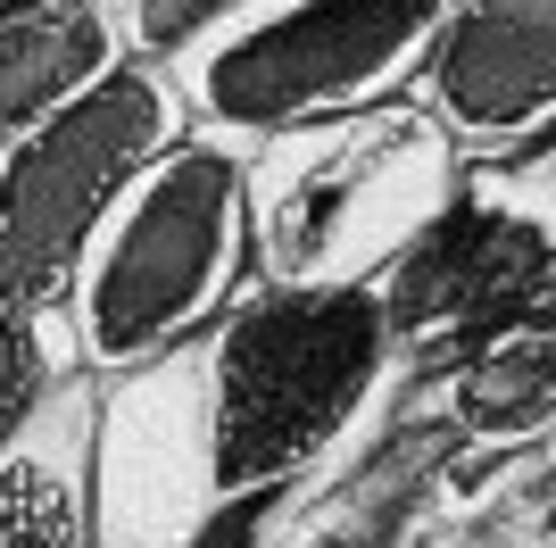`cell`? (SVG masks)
Masks as SVG:
<instances>
[{
	"mask_svg": "<svg viewBox=\"0 0 556 548\" xmlns=\"http://www.w3.org/2000/svg\"><path fill=\"white\" fill-rule=\"evenodd\" d=\"M257 283L282 291H382L407 258L465 216V141L424 100L332 116L257 141L250 159Z\"/></svg>",
	"mask_w": 556,
	"mask_h": 548,
	"instance_id": "6da1fadb",
	"label": "cell"
},
{
	"mask_svg": "<svg viewBox=\"0 0 556 548\" xmlns=\"http://www.w3.org/2000/svg\"><path fill=\"white\" fill-rule=\"evenodd\" d=\"M225 499H300L349 465L366 408L399 365V316L382 291H282L257 283L208 333Z\"/></svg>",
	"mask_w": 556,
	"mask_h": 548,
	"instance_id": "7a4b0ae2",
	"label": "cell"
},
{
	"mask_svg": "<svg viewBox=\"0 0 556 548\" xmlns=\"http://www.w3.org/2000/svg\"><path fill=\"white\" fill-rule=\"evenodd\" d=\"M250 291H257L250 166H241V150L191 134L116 200V216L84 250L67 324L92 374H125L166 349L208 341Z\"/></svg>",
	"mask_w": 556,
	"mask_h": 548,
	"instance_id": "3957f363",
	"label": "cell"
},
{
	"mask_svg": "<svg viewBox=\"0 0 556 548\" xmlns=\"http://www.w3.org/2000/svg\"><path fill=\"white\" fill-rule=\"evenodd\" d=\"M441 25L448 0H257L250 17L200 34L166 75L200 141L250 159L275 134L416 100Z\"/></svg>",
	"mask_w": 556,
	"mask_h": 548,
	"instance_id": "277c9868",
	"label": "cell"
},
{
	"mask_svg": "<svg viewBox=\"0 0 556 548\" xmlns=\"http://www.w3.org/2000/svg\"><path fill=\"white\" fill-rule=\"evenodd\" d=\"M200 134L175 75L125 59L84 100L0 141V308H67L75 266L166 150Z\"/></svg>",
	"mask_w": 556,
	"mask_h": 548,
	"instance_id": "5b68a950",
	"label": "cell"
},
{
	"mask_svg": "<svg viewBox=\"0 0 556 548\" xmlns=\"http://www.w3.org/2000/svg\"><path fill=\"white\" fill-rule=\"evenodd\" d=\"M232 515L216 449V349H166L100 374L92 548H200Z\"/></svg>",
	"mask_w": 556,
	"mask_h": 548,
	"instance_id": "8992f818",
	"label": "cell"
},
{
	"mask_svg": "<svg viewBox=\"0 0 556 548\" xmlns=\"http://www.w3.org/2000/svg\"><path fill=\"white\" fill-rule=\"evenodd\" d=\"M416 100L465 159H515L556 134V0H448Z\"/></svg>",
	"mask_w": 556,
	"mask_h": 548,
	"instance_id": "52a82bcc",
	"label": "cell"
},
{
	"mask_svg": "<svg viewBox=\"0 0 556 548\" xmlns=\"http://www.w3.org/2000/svg\"><path fill=\"white\" fill-rule=\"evenodd\" d=\"M92 424L100 374H84L0 457V548H92Z\"/></svg>",
	"mask_w": 556,
	"mask_h": 548,
	"instance_id": "ba28073f",
	"label": "cell"
},
{
	"mask_svg": "<svg viewBox=\"0 0 556 548\" xmlns=\"http://www.w3.org/2000/svg\"><path fill=\"white\" fill-rule=\"evenodd\" d=\"M134 50H125L116 17H100V9H34L25 25L0 34V134L17 141L25 125H42L67 100H84Z\"/></svg>",
	"mask_w": 556,
	"mask_h": 548,
	"instance_id": "9c48e42d",
	"label": "cell"
},
{
	"mask_svg": "<svg viewBox=\"0 0 556 548\" xmlns=\"http://www.w3.org/2000/svg\"><path fill=\"white\" fill-rule=\"evenodd\" d=\"M84 341H75L67 308H0V457L17 449L42 408L67 383H84Z\"/></svg>",
	"mask_w": 556,
	"mask_h": 548,
	"instance_id": "30bf717a",
	"label": "cell"
},
{
	"mask_svg": "<svg viewBox=\"0 0 556 548\" xmlns=\"http://www.w3.org/2000/svg\"><path fill=\"white\" fill-rule=\"evenodd\" d=\"M257 0H116V25H125V50L150 59V67H175L200 34H216L225 17H250Z\"/></svg>",
	"mask_w": 556,
	"mask_h": 548,
	"instance_id": "8fae6325",
	"label": "cell"
}]
</instances>
